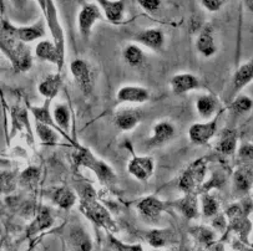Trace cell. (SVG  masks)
<instances>
[{
  "mask_svg": "<svg viewBox=\"0 0 253 251\" xmlns=\"http://www.w3.org/2000/svg\"><path fill=\"white\" fill-rule=\"evenodd\" d=\"M205 166L204 161H197L190 166V168L183 173L182 178L180 179V188L186 193H191L196 186L202 181L205 176Z\"/></svg>",
  "mask_w": 253,
  "mask_h": 251,
  "instance_id": "7",
  "label": "cell"
},
{
  "mask_svg": "<svg viewBox=\"0 0 253 251\" xmlns=\"http://www.w3.org/2000/svg\"><path fill=\"white\" fill-rule=\"evenodd\" d=\"M81 208L85 212V214L89 217H91L95 223L100 224L102 226H107V228H110L112 225L111 217H110L109 213L106 212V209L104 207H101L95 200V192L91 186H86L84 189Z\"/></svg>",
  "mask_w": 253,
  "mask_h": 251,
  "instance_id": "2",
  "label": "cell"
},
{
  "mask_svg": "<svg viewBox=\"0 0 253 251\" xmlns=\"http://www.w3.org/2000/svg\"><path fill=\"white\" fill-rule=\"evenodd\" d=\"M61 86V77L59 75H49L39 85V92L46 99H54L58 95Z\"/></svg>",
  "mask_w": 253,
  "mask_h": 251,
  "instance_id": "19",
  "label": "cell"
},
{
  "mask_svg": "<svg viewBox=\"0 0 253 251\" xmlns=\"http://www.w3.org/2000/svg\"><path fill=\"white\" fill-rule=\"evenodd\" d=\"M45 15H46L47 25H49L51 35L54 37V44L56 45L60 54H65V39H64V31L61 29L60 21L58 19V11L55 8L52 0H46V9H45Z\"/></svg>",
  "mask_w": 253,
  "mask_h": 251,
  "instance_id": "5",
  "label": "cell"
},
{
  "mask_svg": "<svg viewBox=\"0 0 253 251\" xmlns=\"http://www.w3.org/2000/svg\"><path fill=\"white\" fill-rule=\"evenodd\" d=\"M180 205L181 210L187 217H195L197 215V200H196L195 195L191 194V193L187 194L185 199L181 200Z\"/></svg>",
  "mask_w": 253,
  "mask_h": 251,
  "instance_id": "31",
  "label": "cell"
},
{
  "mask_svg": "<svg viewBox=\"0 0 253 251\" xmlns=\"http://www.w3.org/2000/svg\"><path fill=\"white\" fill-rule=\"evenodd\" d=\"M253 78V59L243 64L237 70L235 75V87L236 90H240L243 86L247 85Z\"/></svg>",
  "mask_w": 253,
  "mask_h": 251,
  "instance_id": "22",
  "label": "cell"
},
{
  "mask_svg": "<svg viewBox=\"0 0 253 251\" xmlns=\"http://www.w3.org/2000/svg\"><path fill=\"white\" fill-rule=\"evenodd\" d=\"M51 224H52V219H51V215H50L49 210H47L46 208H42L39 212V214H38L37 220L33 223L32 229L29 230V234L38 233L39 230H42V229L47 228V226H50Z\"/></svg>",
  "mask_w": 253,
  "mask_h": 251,
  "instance_id": "28",
  "label": "cell"
},
{
  "mask_svg": "<svg viewBox=\"0 0 253 251\" xmlns=\"http://www.w3.org/2000/svg\"><path fill=\"white\" fill-rule=\"evenodd\" d=\"M39 179V169L37 168H28L25 172L21 174V181L26 185H33L35 184Z\"/></svg>",
  "mask_w": 253,
  "mask_h": 251,
  "instance_id": "33",
  "label": "cell"
},
{
  "mask_svg": "<svg viewBox=\"0 0 253 251\" xmlns=\"http://www.w3.org/2000/svg\"><path fill=\"white\" fill-rule=\"evenodd\" d=\"M101 10H100L99 5L95 3L85 4L83 9L79 13V30L81 34L85 37H87L91 33V29L94 24L96 23L99 19H101Z\"/></svg>",
  "mask_w": 253,
  "mask_h": 251,
  "instance_id": "6",
  "label": "cell"
},
{
  "mask_svg": "<svg viewBox=\"0 0 253 251\" xmlns=\"http://www.w3.org/2000/svg\"><path fill=\"white\" fill-rule=\"evenodd\" d=\"M35 54L39 59L44 60V61L51 62L58 66L59 70L63 69L64 65V56L60 54V51L58 50L56 45L52 44L50 41H42L37 45V49H35Z\"/></svg>",
  "mask_w": 253,
  "mask_h": 251,
  "instance_id": "12",
  "label": "cell"
},
{
  "mask_svg": "<svg viewBox=\"0 0 253 251\" xmlns=\"http://www.w3.org/2000/svg\"><path fill=\"white\" fill-rule=\"evenodd\" d=\"M30 111H32L33 116L35 117L37 122H40V123H45L47 126H51L54 127L55 122L54 118H51V114H50L49 109V101L45 102L44 106L35 107V106H29Z\"/></svg>",
  "mask_w": 253,
  "mask_h": 251,
  "instance_id": "25",
  "label": "cell"
},
{
  "mask_svg": "<svg viewBox=\"0 0 253 251\" xmlns=\"http://www.w3.org/2000/svg\"><path fill=\"white\" fill-rule=\"evenodd\" d=\"M52 118H54L55 124H58L60 130L68 131L69 123H70V113L65 105H58L55 107Z\"/></svg>",
  "mask_w": 253,
  "mask_h": 251,
  "instance_id": "26",
  "label": "cell"
},
{
  "mask_svg": "<svg viewBox=\"0 0 253 251\" xmlns=\"http://www.w3.org/2000/svg\"><path fill=\"white\" fill-rule=\"evenodd\" d=\"M124 59L130 66H140L144 62V52L136 45H127L124 50Z\"/></svg>",
  "mask_w": 253,
  "mask_h": 251,
  "instance_id": "23",
  "label": "cell"
},
{
  "mask_svg": "<svg viewBox=\"0 0 253 251\" xmlns=\"http://www.w3.org/2000/svg\"><path fill=\"white\" fill-rule=\"evenodd\" d=\"M40 3V6H42V10L45 11V9H46V0H39Z\"/></svg>",
  "mask_w": 253,
  "mask_h": 251,
  "instance_id": "41",
  "label": "cell"
},
{
  "mask_svg": "<svg viewBox=\"0 0 253 251\" xmlns=\"http://www.w3.org/2000/svg\"><path fill=\"white\" fill-rule=\"evenodd\" d=\"M141 117L133 109H125L116 116V124L124 131H130L137 126Z\"/></svg>",
  "mask_w": 253,
  "mask_h": 251,
  "instance_id": "20",
  "label": "cell"
},
{
  "mask_svg": "<svg viewBox=\"0 0 253 251\" xmlns=\"http://www.w3.org/2000/svg\"><path fill=\"white\" fill-rule=\"evenodd\" d=\"M164 209V204H162L160 200H157L156 198H145L140 202L138 204V210L144 215L145 217L150 219V220H155L157 219L160 215V213Z\"/></svg>",
  "mask_w": 253,
  "mask_h": 251,
  "instance_id": "18",
  "label": "cell"
},
{
  "mask_svg": "<svg viewBox=\"0 0 253 251\" xmlns=\"http://www.w3.org/2000/svg\"><path fill=\"white\" fill-rule=\"evenodd\" d=\"M202 207H204V213L207 216H212L217 213V203L216 200L213 199L210 195H206L202 199Z\"/></svg>",
  "mask_w": 253,
  "mask_h": 251,
  "instance_id": "34",
  "label": "cell"
},
{
  "mask_svg": "<svg viewBox=\"0 0 253 251\" xmlns=\"http://www.w3.org/2000/svg\"><path fill=\"white\" fill-rule=\"evenodd\" d=\"M173 135H175V127L170 122H160L154 127L150 143L154 145H161L167 141H170Z\"/></svg>",
  "mask_w": 253,
  "mask_h": 251,
  "instance_id": "17",
  "label": "cell"
},
{
  "mask_svg": "<svg viewBox=\"0 0 253 251\" xmlns=\"http://www.w3.org/2000/svg\"><path fill=\"white\" fill-rule=\"evenodd\" d=\"M75 194L69 188H60L54 193V202L64 209L73 207L75 204Z\"/></svg>",
  "mask_w": 253,
  "mask_h": 251,
  "instance_id": "24",
  "label": "cell"
},
{
  "mask_svg": "<svg viewBox=\"0 0 253 251\" xmlns=\"http://www.w3.org/2000/svg\"><path fill=\"white\" fill-rule=\"evenodd\" d=\"M196 108H197V112L202 117H205V118L211 117L217 109L216 99L213 96H211V95H204V96L200 97L197 100V102H196Z\"/></svg>",
  "mask_w": 253,
  "mask_h": 251,
  "instance_id": "21",
  "label": "cell"
},
{
  "mask_svg": "<svg viewBox=\"0 0 253 251\" xmlns=\"http://www.w3.org/2000/svg\"><path fill=\"white\" fill-rule=\"evenodd\" d=\"M237 145V137L233 132L227 133L222 137L221 142L218 144V150L223 154H232Z\"/></svg>",
  "mask_w": 253,
  "mask_h": 251,
  "instance_id": "30",
  "label": "cell"
},
{
  "mask_svg": "<svg viewBox=\"0 0 253 251\" xmlns=\"http://www.w3.org/2000/svg\"><path fill=\"white\" fill-rule=\"evenodd\" d=\"M137 1L141 5V8L149 13L156 11L161 6V0H137Z\"/></svg>",
  "mask_w": 253,
  "mask_h": 251,
  "instance_id": "35",
  "label": "cell"
},
{
  "mask_svg": "<svg viewBox=\"0 0 253 251\" xmlns=\"http://www.w3.org/2000/svg\"><path fill=\"white\" fill-rule=\"evenodd\" d=\"M252 174L248 169H241L235 174V185L238 192H246L250 189L252 183Z\"/></svg>",
  "mask_w": 253,
  "mask_h": 251,
  "instance_id": "29",
  "label": "cell"
},
{
  "mask_svg": "<svg viewBox=\"0 0 253 251\" xmlns=\"http://www.w3.org/2000/svg\"><path fill=\"white\" fill-rule=\"evenodd\" d=\"M71 72L78 81L79 86L85 93H90L92 90V73L91 69L84 60H74L70 65Z\"/></svg>",
  "mask_w": 253,
  "mask_h": 251,
  "instance_id": "8",
  "label": "cell"
},
{
  "mask_svg": "<svg viewBox=\"0 0 253 251\" xmlns=\"http://www.w3.org/2000/svg\"><path fill=\"white\" fill-rule=\"evenodd\" d=\"M100 8L104 11L107 20L112 23H119L124 18V1L123 0H97Z\"/></svg>",
  "mask_w": 253,
  "mask_h": 251,
  "instance_id": "16",
  "label": "cell"
},
{
  "mask_svg": "<svg viewBox=\"0 0 253 251\" xmlns=\"http://www.w3.org/2000/svg\"><path fill=\"white\" fill-rule=\"evenodd\" d=\"M197 50L200 54L204 55L205 57H210L213 54H216L217 47L216 42H214V35H213V29L211 26H206L204 30L201 31L199 39H197Z\"/></svg>",
  "mask_w": 253,
  "mask_h": 251,
  "instance_id": "15",
  "label": "cell"
},
{
  "mask_svg": "<svg viewBox=\"0 0 253 251\" xmlns=\"http://www.w3.org/2000/svg\"><path fill=\"white\" fill-rule=\"evenodd\" d=\"M37 133L39 136L40 142L44 144H55L58 141V135L54 132L51 126H47L45 123L37 122Z\"/></svg>",
  "mask_w": 253,
  "mask_h": 251,
  "instance_id": "27",
  "label": "cell"
},
{
  "mask_svg": "<svg viewBox=\"0 0 253 251\" xmlns=\"http://www.w3.org/2000/svg\"><path fill=\"white\" fill-rule=\"evenodd\" d=\"M1 25H3L1 26V34L9 35L14 39L19 40V41L30 42L44 36V29L40 25L28 26V28H15L6 20H3Z\"/></svg>",
  "mask_w": 253,
  "mask_h": 251,
  "instance_id": "4",
  "label": "cell"
},
{
  "mask_svg": "<svg viewBox=\"0 0 253 251\" xmlns=\"http://www.w3.org/2000/svg\"><path fill=\"white\" fill-rule=\"evenodd\" d=\"M1 49L11 61L15 71L24 72L32 68V54L23 41H19L9 35L1 34Z\"/></svg>",
  "mask_w": 253,
  "mask_h": 251,
  "instance_id": "1",
  "label": "cell"
},
{
  "mask_svg": "<svg viewBox=\"0 0 253 251\" xmlns=\"http://www.w3.org/2000/svg\"><path fill=\"white\" fill-rule=\"evenodd\" d=\"M246 5H247V8L250 9L251 11H253V0H245Z\"/></svg>",
  "mask_w": 253,
  "mask_h": 251,
  "instance_id": "39",
  "label": "cell"
},
{
  "mask_svg": "<svg viewBox=\"0 0 253 251\" xmlns=\"http://www.w3.org/2000/svg\"><path fill=\"white\" fill-rule=\"evenodd\" d=\"M75 159L76 163H78L79 166L90 168L95 174H96L97 178H99L100 180L105 181V183H111V181L115 179V174H114L112 169L110 168L106 163H104L102 161L97 159L90 150L81 148V149L75 154Z\"/></svg>",
  "mask_w": 253,
  "mask_h": 251,
  "instance_id": "3",
  "label": "cell"
},
{
  "mask_svg": "<svg viewBox=\"0 0 253 251\" xmlns=\"http://www.w3.org/2000/svg\"><path fill=\"white\" fill-rule=\"evenodd\" d=\"M251 107H252V100L248 99V97H238L235 102L232 104V109L236 113L241 114L245 113V112L250 111Z\"/></svg>",
  "mask_w": 253,
  "mask_h": 251,
  "instance_id": "32",
  "label": "cell"
},
{
  "mask_svg": "<svg viewBox=\"0 0 253 251\" xmlns=\"http://www.w3.org/2000/svg\"><path fill=\"white\" fill-rule=\"evenodd\" d=\"M128 172L138 180H147L154 173V161L150 157H133L128 164Z\"/></svg>",
  "mask_w": 253,
  "mask_h": 251,
  "instance_id": "11",
  "label": "cell"
},
{
  "mask_svg": "<svg viewBox=\"0 0 253 251\" xmlns=\"http://www.w3.org/2000/svg\"><path fill=\"white\" fill-rule=\"evenodd\" d=\"M149 241L152 246H164L166 238H165V234L161 231H152L151 234H149Z\"/></svg>",
  "mask_w": 253,
  "mask_h": 251,
  "instance_id": "36",
  "label": "cell"
},
{
  "mask_svg": "<svg viewBox=\"0 0 253 251\" xmlns=\"http://www.w3.org/2000/svg\"><path fill=\"white\" fill-rule=\"evenodd\" d=\"M171 87L176 95H182L188 91L200 88V81L192 73H178L171 80Z\"/></svg>",
  "mask_w": 253,
  "mask_h": 251,
  "instance_id": "13",
  "label": "cell"
},
{
  "mask_svg": "<svg viewBox=\"0 0 253 251\" xmlns=\"http://www.w3.org/2000/svg\"><path fill=\"white\" fill-rule=\"evenodd\" d=\"M226 1H227V0H202V4H204V6L207 10L217 11L219 10V8H221Z\"/></svg>",
  "mask_w": 253,
  "mask_h": 251,
  "instance_id": "37",
  "label": "cell"
},
{
  "mask_svg": "<svg viewBox=\"0 0 253 251\" xmlns=\"http://www.w3.org/2000/svg\"><path fill=\"white\" fill-rule=\"evenodd\" d=\"M217 131V118L206 123H195L190 128V138L195 144H206Z\"/></svg>",
  "mask_w": 253,
  "mask_h": 251,
  "instance_id": "9",
  "label": "cell"
},
{
  "mask_svg": "<svg viewBox=\"0 0 253 251\" xmlns=\"http://www.w3.org/2000/svg\"><path fill=\"white\" fill-rule=\"evenodd\" d=\"M26 1H28V0H13V3L18 6H21L24 3H26Z\"/></svg>",
  "mask_w": 253,
  "mask_h": 251,
  "instance_id": "40",
  "label": "cell"
},
{
  "mask_svg": "<svg viewBox=\"0 0 253 251\" xmlns=\"http://www.w3.org/2000/svg\"><path fill=\"white\" fill-rule=\"evenodd\" d=\"M116 99L120 104L130 102V104H142L150 99V92L140 86H124L116 93Z\"/></svg>",
  "mask_w": 253,
  "mask_h": 251,
  "instance_id": "10",
  "label": "cell"
},
{
  "mask_svg": "<svg viewBox=\"0 0 253 251\" xmlns=\"http://www.w3.org/2000/svg\"><path fill=\"white\" fill-rule=\"evenodd\" d=\"M136 41L152 50H160L164 45V33L159 29H147L136 35Z\"/></svg>",
  "mask_w": 253,
  "mask_h": 251,
  "instance_id": "14",
  "label": "cell"
},
{
  "mask_svg": "<svg viewBox=\"0 0 253 251\" xmlns=\"http://www.w3.org/2000/svg\"><path fill=\"white\" fill-rule=\"evenodd\" d=\"M114 241V244H115V246L118 248L119 251H142L140 246H124L123 244H119L118 241Z\"/></svg>",
  "mask_w": 253,
  "mask_h": 251,
  "instance_id": "38",
  "label": "cell"
}]
</instances>
